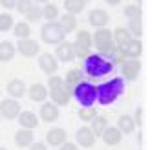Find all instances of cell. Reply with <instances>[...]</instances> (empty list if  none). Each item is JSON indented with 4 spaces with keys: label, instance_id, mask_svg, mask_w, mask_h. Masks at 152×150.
Wrapping results in <instances>:
<instances>
[{
    "label": "cell",
    "instance_id": "1",
    "mask_svg": "<svg viewBox=\"0 0 152 150\" xmlns=\"http://www.w3.org/2000/svg\"><path fill=\"white\" fill-rule=\"evenodd\" d=\"M84 71H86L88 77L99 79V77H104V75L114 71V62L106 55H101V53L88 55L84 59Z\"/></svg>",
    "mask_w": 152,
    "mask_h": 150
},
{
    "label": "cell",
    "instance_id": "2",
    "mask_svg": "<svg viewBox=\"0 0 152 150\" xmlns=\"http://www.w3.org/2000/svg\"><path fill=\"white\" fill-rule=\"evenodd\" d=\"M95 90H97V101H99V104L106 106V104H112L125 92V81L121 77H114L110 81L99 84V86H95Z\"/></svg>",
    "mask_w": 152,
    "mask_h": 150
},
{
    "label": "cell",
    "instance_id": "3",
    "mask_svg": "<svg viewBox=\"0 0 152 150\" xmlns=\"http://www.w3.org/2000/svg\"><path fill=\"white\" fill-rule=\"evenodd\" d=\"M72 95L77 99V103L83 106V108L92 106L97 101V90H95V86H94L92 82H86V81H81L79 84H75L73 90H72Z\"/></svg>",
    "mask_w": 152,
    "mask_h": 150
},
{
    "label": "cell",
    "instance_id": "4",
    "mask_svg": "<svg viewBox=\"0 0 152 150\" xmlns=\"http://www.w3.org/2000/svg\"><path fill=\"white\" fill-rule=\"evenodd\" d=\"M92 44L97 48V51L101 55H106L108 51L114 48V35L110 29L106 28H99L95 31V35H92Z\"/></svg>",
    "mask_w": 152,
    "mask_h": 150
},
{
    "label": "cell",
    "instance_id": "5",
    "mask_svg": "<svg viewBox=\"0 0 152 150\" xmlns=\"http://www.w3.org/2000/svg\"><path fill=\"white\" fill-rule=\"evenodd\" d=\"M64 37L66 35H64V31L57 22H48L40 29V39L46 44H61V42H64Z\"/></svg>",
    "mask_w": 152,
    "mask_h": 150
},
{
    "label": "cell",
    "instance_id": "6",
    "mask_svg": "<svg viewBox=\"0 0 152 150\" xmlns=\"http://www.w3.org/2000/svg\"><path fill=\"white\" fill-rule=\"evenodd\" d=\"M48 95L53 99V103H55L57 106H66V104L70 103V97H72V90H70L64 82H61L59 86L50 88Z\"/></svg>",
    "mask_w": 152,
    "mask_h": 150
},
{
    "label": "cell",
    "instance_id": "7",
    "mask_svg": "<svg viewBox=\"0 0 152 150\" xmlns=\"http://www.w3.org/2000/svg\"><path fill=\"white\" fill-rule=\"evenodd\" d=\"M15 50L20 53V55H24V57L31 59V57L39 55L40 46H39V42L33 40V39H20V40H18V44L15 46Z\"/></svg>",
    "mask_w": 152,
    "mask_h": 150
},
{
    "label": "cell",
    "instance_id": "8",
    "mask_svg": "<svg viewBox=\"0 0 152 150\" xmlns=\"http://www.w3.org/2000/svg\"><path fill=\"white\" fill-rule=\"evenodd\" d=\"M20 114V104L17 99H4L0 103V117L6 119H17Z\"/></svg>",
    "mask_w": 152,
    "mask_h": 150
},
{
    "label": "cell",
    "instance_id": "9",
    "mask_svg": "<svg viewBox=\"0 0 152 150\" xmlns=\"http://www.w3.org/2000/svg\"><path fill=\"white\" fill-rule=\"evenodd\" d=\"M121 70H123L125 79L134 81V79H137V75L141 71V62L137 59H125L121 62Z\"/></svg>",
    "mask_w": 152,
    "mask_h": 150
},
{
    "label": "cell",
    "instance_id": "10",
    "mask_svg": "<svg viewBox=\"0 0 152 150\" xmlns=\"http://www.w3.org/2000/svg\"><path fill=\"white\" fill-rule=\"evenodd\" d=\"M39 66L46 75H55V71L59 70V62L51 53H42L39 57Z\"/></svg>",
    "mask_w": 152,
    "mask_h": 150
},
{
    "label": "cell",
    "instance_id": "11",
    "mask_svg": "<svg viewBox=\"0 0 152 150\" xmlns=\"http://www.w3.org/2000/svg\"><path fill=\"white\" fill-rule=\"evenodd\" d=\"M68 139V134L64 128H51V130L46 134V145L51 146H61L64 141Z\"/></svg>",
    "mask_w": 152,
    "mask_h": 150
},
{
    "label": "cell",
    "instance_id": "12",
    "mask_svg": "<svg viewBox=\"0 0 152 150\" xmlns=\"http://www.w3.org/2000/svg\"><path fill=\"white\" fill-rule=\"evenodd\" d=\"M40 119L44 123H53L59 119V108L55 103H44L40 106Z\"/></svg>",
    "mask_w": 152,
    "mask_h": 150
},
{
    "label": "cell",
    "instance_id": "13",
    "mask_svg": "<svg viewBox=\"0 0 152 150\" xmlns=\"http://www.w3.org/2000/svg\"><path fill=\"white\" fill-rule=\"evenodd\" d=\"M112 35H114L115 48H117L119 51H125V48L128 46V42L132 40V35H130V31H128V29H125V28H117Z\"/></svg>",
    "mask_w": 152,
    "mask_h": 150
},
{
    "label": "cell",
    "instance_id": "14",
    "mask_svg": "<svg viewBox=\"0 0 152 150\" xmlns=\"http://www.w3.org/2000/svg\"><path fill=\"white\" fill-rule=\"evenodd\" d=\"M108 20H110V17H108V13L104 9H94V11H90V15H88V22L92 26H95L97 29L104 28L108 24Z\"/></svg>",
    "mask_w": 152,
    "mask_h": 150
},
{
    "label": "cell",
    "instance_id": "15",
    "mask_svg": "<svg viewBox=\"0 0 152 150\" xmlns=\"http://www.w3.org/2000/svg\"><path fill=\"white\" fill-rule=\"evenodd\" d=\"M121 132H119V128L117 126H106L104 128V132L101 134V137H103V141L106 143V145H110V146H115V145H119L121 143Z\"/></svg>",
    "mask_w": 152,
    "mask_h": 150
},
{
    "label": "cell",
    "instance_id": "16",
    "mask_svg": "<svg viewBox=\"0 0 152 150\" xmlns=\"http://www.w3.org/2000/svg\"><path fill=\"white\" fill-rule=\"evenodd\" d=\"M18 125L22 126V128H29V130H33V128H37L39 126V117H37V114H33V112H20L18 114Z\"/></svg>",
    "mask_w": 152,
    "mask_h": 150
},
{
    "label": "cell",
    "instance_id": "17",
    "mask_svg": "<svg viewBox=\"0 0 152 150\" xmlns=\"http://www.w3.org/2000/svg\"><path fill=\"white\" fill-rule=\"evenodd\" d=\"M55 57H57V60H61V62H70V60L75 59L73 48H72L70 42H61V44L57 46V50H55Z\"/></svg>",
    "mask_w": 152,
    "mask_h": 150
},
{
    "label": "cell",
    "instance_id": "18",
    "mask_svg": "<svg viewBox=\"0 0 152 150\" xmlns=\"http://www.w3.org/2000/svg\"><path fill=\"white\" fill-rule=\"evenodd\" d=\"M75 139H77V143L81 146L90 148L94 145V141H95V135L92 134V130H90L88 126H83V128H79V130H77V134H75Z\"/></svg>",
    "mask_w": 152,
    "mask_h": 150
},
{
    "label": "cell",
    "instance_id": "19",
    "mask_svg": "<svg viewBox=\"0 0 152 150\" xmlns=\"http://www.w3.org/2000/svg\"><path fill=\"white\" fill-rule=\"evenodd\" d=\"M28 95H29V99L31 101H35V103H40V101H46L48 97V88L44 86V84H31L29 90H28Z\"/></svg>",
    "mask_w": 152,
    "mask_h": 150
},
{
    "label": "cell",
    "instance_id": "20",
    "mask_svg": "<svg viewBox=\"0 0 152 150\" xmlns=\"http://www.w3.org/2000/svg\"><path fill=\"white\" fill-rule=\"evenodd\" d=\"M6 90H7V93L11 95L13 99H20V97H24V93H26V84L20 79H13V81L7 82Z\"/></svg>",
    "mask_w": 152,
    "mask_h": 150
},
{
    "label": "cell",
    "instance_id": "21",
    "mask_svg": "<svg viewBox=\"0 0 152 150\" xmlns=\"http://www.w3.org/2000/svg\"><path fill=\"white\" fill-rule=\"evenodd\" d=\"M15 143L20 148L29 146L31 143H33V130H29V128H20V130H17V134H15Z\"/></svg>",
    "mask_w": 152,
    "mask_h": 150
},
{
    "label": "cell",
    "instance_id": "22",
    "mask_svg": "<svg viewBox=\"0 0 152 150\" xmlns=\"http://www.w3.org/2000/svg\"><path fill=\"white\" fill-rule=\"evenodd\" d=\"M141 53H143V44H141V40L139 39H132V40L128 42V46L125 48L123 55L126 59H137Z\"/></svg>",
    "mask_w": 152,
    "mask_h": 150
},
{
    "label": "cell",
    "instance_id": "23",
    "mask_svg": "<svg viewBox=\"0 0 152 150\" xmlns=\"http://www.w3.org/2000/svg\"><path fill=\"white\" fill-rule=\"evenodd\" d=\"M81 81H83V68H81V66H75V68L68 70L64 84H66L70 90H73V86H75V84H79Z\"/></svg>",
    "mask_w": 152,
    "mask_h": 150
},
{
    "label": "cell",
    "instance_id": "24",
    "mask_svg": "<svg viewBox=\"0 0 152 150\" xmlns=\"http://www.w3.org/2000/svg\"><path fill=\"white\" fill-rule=\"evenodd\" d=\"M57 24H59L61 29L64 31V35H66V33H72V31H75V28H77V18H75V15L66 13V15H62V17L59 18Z\"/></svg>",
    "mask_w": 152,
    "mask_h": 150
},
{
    "label": "cell",
    "instance_id": "25",
    "mask_svg": "<svg viewBox=\"0 0 152 150\" xmlns=\"http://www.w3.org/2000/svg\"><path fill=\"white\" fill-rule=\"evenodd\" d=\"M117 128L121 134H132L136 130V123L132 119V115H121L117 121Z\"/></svg>",
    "mask_w": 152,
    "mask_h": 150
},
{
    "label": "cell",
    "instance_id": "26",
    "mask_svg": "<svg viewBox=\"0 0 152 150\" xmlns=\"http://www.w3.org/2000/svg\"><path fill=\"white\" fill-rule=\"evenodd\" d=\"M15 53H17V50H15V46L9 40H2V42H0V60H2V62L11 60L15 57Z\"/></svg>",
    "mask_w": 152,
    "mask_h": 150
},
{
    "label": "cell",
    "instance_id": "27",
    "mask_svg": "<svg viewBox=\"0 0 152 150\" xmlns=\"http://www.w3.org/2000/svg\"><path fill=\"white\" fill-rule=\"evenodd\" d=\"M90 123H92L90 130H92V134H94L95 137H101V134L104 132V128L108 126L106 117H103V115H95V117H94V119H92Z\"/></svg>",
    "mask_w": 152,
    "mask_h": 150
},
{
    "label": "cell",
    "instance_id": "28",
    "mask_svg": "<svg viewBox=\"0 0 152 150\" xmlns=\"http://www.w3.org/2000/svg\"><path fill=\"white\" fill-rule=\"evenodd\" d=\"M86 4H88V0H64V7H66V11L70 15L81 13L83 9L86 7Z\"/></svg>",
    "mask_w": 152,
    "mask_h": 150
},
{
    "label": "cell",
    "instance_id": "29",
    "mask_svg": "<svg viewBox=\"0 0 152 150\" xmlns=\"http://www.w3.org/2000/svg\"><path fill=\"white\" fill-rule=\"evenodd\" d=\"M13 31H15V37H18V39H29V35H31V28L28 22H17L13 26Z\"/></svg>",
    "mask_w": 152,
    "mask_h": 150
},
{
    "label": "cell",
    "instance_id": "30",
    "mask_svg": "<svg viewBox=\"0 0 152 150\" xmlns=\"http://www.w3.org/2000/svg\"><path fill=\"white\" fill-rule=\"evenodd\" d=\"M42 17H44L46 20H50V22H53L57 17H59V7H57V4H46L44 7H42Z\"/></svg>",
    "mask_w": 152,
    "mask_h": 150
},
{
    "label": "cell",
    "instance_id": "31",
    "mask_svg": "<svg viewBox=\"0 0 152 150\" xmlns=\"http://www.w3.org/2000/svg\"><path fill=\"white\" fill-rule=\"evenodd\" d=\"M26 18L29 20V22H39V20L42 18V9L39 4H31V7L26 11Z\"/></svg>",
    "mask_w": 152,
    "mask_h": 150
},
{
    "label": "cell",
    "instance_id": "32",
    "mask_svg": "<svg viewBox=\"0 0 152 150\" xmlns=\"http://www.w3.org/2000/svg\"><path fill=\"white\" fill-rule=\"evenodd\" d=\"M15 26V20L9 13H0V31H9Z\"/></svg>",
    "mask_w": 152,
    "mask_h": 150
},
{
    "label": "cell",
    "instance_id": "33",
    "mask_svg": "<svg viewBox=\"0 0 152 150\" xmlns=\"http://www.w3.org/2000/svg\"><path fill=\"white\" fill-rule=\"evenodd\" d=\"M95 115H97V112L92 108V106H86V108H81L79 110V119L84 121V123H90Z\"/></svg>",
    "mask_w": 152,
    "mask_h": 150
},
{
    "label": "cell",
    "instance_id": "34",
    "mask_svg": "<svg viewBox=\"0 0 152 150\" xmlns=\"http://www.w3.org/2000/svg\"><path fill=\"white\" fill-rule=\"evenodd\" d=\"M72 48H73V55L79 57V59H86V57L90 55V48H86V46L79 44V42H73Z\"/></svg>",
    "mask_w": 152,
    "mask_h": 150
},
{
    "label": "cell",
    "instance_id": "35",
    "mask_svg": "<svg viewBox=\"0 0 152 150\" xmlns=\"http://www.w3.org/2000/svg\"><path fill=\"white\" fill-rule=\"evenodd\" d=\"M128 31H130V35H134V37H141V18H132V20H128Z\"/></svg>",
    "mask_w": 152,
    "mask_h": 150
},
{
    "label": "cell",
    "instance_id": "36",
    "mask_svg": "<svg viewBox=\"0 0 152 150\" xmlns=\"http://www.w3.org/2000/svg\"><path fill=\"white\" fill-rule=\"evenodd\" d=\"M75 42H79V44L86 46V48H90L92 46V35H90V31H86V29H81L79 33H77V40Z\"/></svg>",
    "mask_w": 152,
    "mask_h": 150
},
{
    "label": "cell",
    "instance_id": "37",
    "mask_svg": "<svg viewBox=\"0 0 152 150\" xmlns=\"http://www.w3.org/2000/svg\"><path fill=\"white\" fill-rule=\"evenodd\" d=\"M125 15L128 17V20H132V18H141V7H139V6H126V7H125Z\"/></svg>",
    "mask_w": 152,
    "mask_h": 150
},
{
    "label": "cell",
    "instance_id": "38",
    "mask_svg": "<svg viewBox=\"0 0 152 150\" xmlns=\"http://www.w3.org/2000/svg\"><path fill=\"white\" fill-rule=\"evenodd\" d=\"M31 4H33V0H17V11L18 13H22V15H26V11L31 7Z\"/></svg>",
    "mask_w": 152,
    "mask_h": 150
},
{
    "label": "cell",
    "instance_id": "39",
    "mask_svg": "<svg viewBox=\"0 0 152 150\" xmlns=\"http://www.w3.org/2000/svg\"><path fill=\"white\" fill-rule=\"evenodd\" d=\"M141 117H143V108H137L136 110V117H132L136 126H141V123H143V121H141Z\"/></svg>",
    "mask_w": 152,
    "mask_h": 150
},
{
    "label": "cell",
    "instance_id": "40",
    "mask_svg": "<svg viewBox=\"0 0 152 150\" xmlns=\"http://www.w3.org/2000/svg\"><path fill=\"white\" fill-rule=\"evenodd\" d=\"M59 150H79V148H77V145H75V143H68V141H64V143L59 146Z\"/></svg>",
    "mask_w": 152,
    "mask_h": 150
},
{
    "label": "cell",
    "instance_id": "41",
    "mask_svg": "<svg viewBox=\"0 0 152 150\" xmlns=\"http://www.w3.org/2000/svg\"><path fill=\"white\" fill-rule=\"evenodd\" d=\"M0 6L6 7V9H11L17 6V0H0Z\"/></svg>",
    "mask_w": 152,
    "mask_h": 150
},
{
    "label": "cell",
    "instance_id": "42",
    "mask_svg": "<svg viewBox=\"0 0 152 150\" xmlns=\"http://www.w3.org/2000/svg\"><path fill=\"white\" fill-rule=\"evenodd\" d=\"M29 150H48V145L46 143H31Z\"/></svg>",
    "mask_w": 152,
    "mask_h": 150
},
{
    "label": "cell",
    "instance_id": "43",
    "mask_svg": "<svg viewBox=\"0 0 152 150\" xmlns=\"http://www.w3.org/2000/svg\"><path fill=\"white\" fill-rule=\"evenodd\" d=\"M106 4L108 6H117V4H121V0H106Z\"/></svg>",
    "mask_w": 152,
    "mask_h": 150
},
{
    "label": "cell",
    "instance_id": "44",
    "mask_svg": "<svg viewBox=\"0 0 152 150\" xmlns=\"http://www.w3.org/2000/svg\"><path fill=\"white\" fill-rule=\"evenodd\" d=\"M33 2H39V4H48L50 0H33Z\"/></svg>",
    "mask_w": 152,
    "mask_h": 150
},
{
    "label": "cell",
    "instance_id": "45",
    "mask_svg": "<svg viewBox=\"0 0 152 150\" xmlns=\"http://www.w3.org/2000/svg\"><path fill=\"white\" fill-rule=\"evenodd\" d=\"M0 150H6V148H4V146H0Z\"/></svg>",
    "mask_w": 152,
    "mask_h": 150
},
{
    "label": "cell",
    "instance_id": "46",
    "mask_svg": "<svg viewBox=\"0 0 152 150\" xmlns=\"http://www.w3.org/2000/svg\"><path fill=\"white\" fill-rule=\"evenodd\" d=\"M0 119H2V117H0Z\"/></svg>",
    "mask_w": 152,
    "mask_h": 150
}]
</instances>
